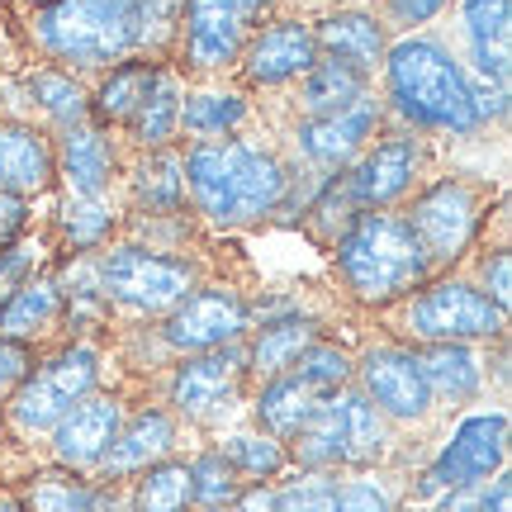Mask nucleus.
Returning a JSON list of instances; mask_svg holds the SVG:
<instances>
[{"mask_svg": "<svg viewBox=\"0 0 512 512\" xmlns=\"http://www.w3.org/2000/svg\"><path fill=\"white\" fill-rule=\"evenodd\" d=\"M181 171L195 214H204L214 228H242L266 219L290 195V171L280 166V157L242 138L195 143L181 157Z\"/></svg>", "mask_w": 512, "mask_h": 512, "instance_id": "obj_1", "label": "nucleus"}, {"mask_svg": "<svg viewBox=\"0 0 512 512\" xmlns=\"http://www.w3.org/2000/svg\"><path fill=\"white\" fill-rule=\"evenodd\" d=\"M332 247H337V275L347 294L370 309L422 290L432 275V261L418 247L413 228L384 209H361Z\"/></svg>", "mask_w": 512, "mask_h": 512, "instance_id": "obj_2", "label": "nucleus"}, {"mask_svg": "<svg viewBox=\"0 0 512 512\" xmlns=\"http://www.w3.org/2000/svg\"><path fill=\"white\" fill-rule=\"evenodd\" d=\"M384 81H389L394 110L413 128L456 133V138L484 128L465 86V67L437 38H403L394 48H384Z\"/></svg>", "mask_w": 512, "mask_h": 512, "instance_id": "obj_3", "label": "nucleus"}, {"mask_svg": "<svg viewBox=\"0 0 512 512\" xmlns=\"http://www.w3.org/2000/svg\"><path fill=\"white\" fill-rule=\"evenodd\" d=\"M43 53L72 67H110L138 48V0H48L34 10Z\"/></svg>", "mask_w": 512, "mask_h": 512, "instance_id": "obj_4", "label": "nucleus"}, {"mask_svg": "<svg viewBox=\"0 0 512 512\" xmlns=\"http://www.w3.org/2000/svg\"><path fill=\"white\" fill-rule=\"evenodd\" d=\"M95 384H100V351L86 347V342L62 347L57 356H48L43 366L29 370L24 384L10 394V427L24 432V437L53 432L72 403L95 394Z\"/></svg>", "mask_w": 512, "mask_h": 512, "instance_id": "obj_5", "label": "nucleus"}, {"mask_svg": "<svg viewBox=\"0 0 512 512\" xmlns=\"http://www.w3.org/2000/svg\"><path fill=\"white\" fill-rule=\"evenodd\" d=\"M105 304L128 313H171L195 285V266L185 256H166L152 247H114L95 261Z\"/></svg>", "mask_w": 512, "mask_h": 512, "instance_id": "obj_6", "label": "nucleus"}, {"mask_svg": "<svg viewBox=\"0 0 512 512\" xmlns=\"http://www.w3.org/2000/svg\"><path fill=\"white\" fill-rule=\"evenodd\" d=\"M503 323L508 313L498 309L489 294L470 285V280H437L427 285L418 299H408L399 328L422 342V347H437V342H503Z\"/></svg>", "mask_w": 512, "mask_h": 512, "instance_id": "obj_7", "label": "nucleus"}, {"mask_svg": "<svg viewBox=\"0 0 512 512\" xmlns=\"http://www.w3.org/2000/svg\"><path fill=\"white\" fill-rule=\"evenodd\" d=\"M508 460V413H470L456 422L451 441L437 451V460L422 470L418 498H441L451 489H470V484H489Z\"/></svg>", "mask_w": 512, "mask_h": 512, "instance_id": "obj_8", "label": "nucleus"}, {"mask_svg": "<svg viewBox=\"0 0 512 512\" xmlns=\"http://www.w3.org/2000/svg\"><path fill=\"white\" fill-rule=\"evenodd\" d=\"M408 228L418 247L427 252L432 266H451L475 247L479 228H484V200L470 181H456V176H441L422 190L413 209H408Z\"/></svg>", "mask_w": 512, "mask_h": 512, "instance_id": "obj_9", "label": "nucleus"}, {"mask_svg": "<svg viewBox=\"0 0 512 512\" xmlns=\"http://www.w3.org/2000/svg\"><path fill=\"white\" fill-rule=\"evenodd\" d=\"M261 15H266V0H185V15H181L185 62L195 72L233 67Z\"/></svg>", "mask_w": 512, "mask_h": 512, "instance_id": "obj_10", "label": "nucleus"}, {"mask_svg": "<svg viewBox=\"0 0 512 512\" xmlns=\"http://www.w3.org/2000/svg\"><path fill=\"white\" fill-rule=\"evenodd\" d=\"M356 389L375 403L380 418L394 422H422L432 413V389H427V375H422V361L413 347L403 342H380L370 347L361 361H356Z\"/></svg>", "mask_w": 512, "mask_h": 512, "instance_id": "obj_11", "label": "nucleus"}, {"mask_svg": "<svg viewBox=\"0 0 512 512\" xmlns=\"http://www.w3.org/2000/svg\"><path fill=\"white\" fill-rule=\"evenodd\" d=\"M247 304H242L238 290H223V285H209V290H190L166 313V347L181 351V356H200V351H219V347H238L242 332H247Z\"/></svg>", "mask_w": 512, "mask_h": 512, "instance_id": "obj_12", "label": "nucleus"}, {"mask_svg": "<svg viewBox=\"0 0 512 512\" xmlns=\"http://www.w3.org/2000/svg\"><path fill=\"white\" fill-rule=\"evenodd\" d=\"M422 166V143L413 133H394L384 143H370L347 171H337V185L347 204L361 214V209H389L394 200H403L413 181H418Z\"/></svg>", "mask_w": 512, "mask_h": 512, "instance_id": "obj_13", "label": "nucleus"}, {"mask_svg": "<svg viewBox=\"0 0 512 512\" xmlns=\"http://www.w3.org/2000/svg\"><path fill=\"white\" fill-rule=\"evenodd\" d=\"M242 347H219V351H200V356H185L176 375H171V408L185 422H209L228 413L233 399L242 389Z\"/></svg>", "mask_w": 512, "mask_h": 512, "instance_id": "obj_14", "label": "nucleus"}, {"mask_svg": "<svg viewBox=\"0 0 512 512\" xmlns=\"http://www.w3.org/2000/svg\"><path fill=\"white\" fill-rule=\"evenodd\" d=\"M380 119H384V110L370 100V95H361V100L347 105V110L304 119L294 138H299V152H304L318 171H347V166L370 147V138L380 133Z\"/></svg>", "mask_w": 512, "mask_h": 512, "instance_id": "obj_15", "label": "nucleus"}, {"mask_svg": "<svg viewBox=\"0 0 512 512\" xmlns=\"http://www.w3.org/2000/svg\"><path fill=\"white\" fill-rule=\"evenodd\" d=\"M119 422H124V399H114V394H86V399L72 403V408L62 413V422L48 432V437H53V460L62 470H76V475L95 470L100 456L110 451Z\"/></svg>", "mask_w": 512, "mask_h": 512, "instance_id": "obj_16", "label": "nucleus"}, {"mask_svg": "<svg viewBox=\"0 0 512 512\" xmlns=\"http://www.w3.org/2000/svg\"><path fill=\"white\" fill-rule=\"evenodd\" d=\"M313 62H318V43H313V24H304V19H275L242 48V76L252 86L299 81Z\"/></svg>", "mask_w": 512, "mask_h": 512, "instance_id": "obj_17", "label": "nucleus"}, {"mask_svg": "<svg viewBox=\"0 0 512 512\" xmlns=\"http://www.w3.org/2000/svg\"><path fill=\"white\" fill-rule=\"evenodd\" d=\"M171 451H176V418H171L166 408H143V413H133V418L119 422L110 451L95 465V475L105 479V484L133 479V475H143L147 465L171 460Z\"/></svg>", "mask_w": 512, "mask_h": 512, "instance_id": "obj_18", "label": "nucleus"}, {"mask_svg": "<svg viewBox=\"0 0 512 512\" xmlns=\"http://www.w3.org/2000/svg\"><path fill=\"white\" fill-rule=\"evenodd\" d=\"M53 162L72 200H105V190L114 181V147L100 124L62 128V143H57Z\"/></svg>", "mask_w": 512, "mask_h": 512, "instance_id": "obj_19", "label": "nucleus"}, {"mask_svg": "<svg viewBox=\"0 0 512 512\" xmlns=\"http://www.w3.org/2000/svg\"><path fill=\"white\" fill-rule=\"evenodd\" d=\"M57 181V162H53V143L29 124L15 119H0V195H43Z\"/></svg>", "mask_w": 512, "mask_h": 512, "instance_id": "obj_20", "label": "nucleus"}, {"mask_svg": "<svg viewBox=\"0 0 512 512\" xmlns=\"http://www.w3.org/2000/svg\"><path fill=\"white\" fill-rule=\"evenodd\" d=\"M460 29L470 43L475 76L489 86L508 91V38H512V5L508 0H465L460 5Z\"/></svg>", "mask_w": 512, "mask_h": 512, "instance_id": "obj_21", "label": "nucleus"}, {"mask_svg": "<svg viewBox=\"0 0 512 512\" xmlns=\"http://www.w3.org/2000/svg\"><path fill=\"white\" fill-rule=\"evenodd\" d=\"M313 43L323 57H337L356 67L361 76H370L384 62V24L366 10H337V15H323L313 24Z\"/></svg>", "mask_w": 512, "mask_h": 512, "instance_id": "obj_22", "label": "nucleus"}, {"mask_svg": "<svg viewBox=\"0 0 512 512\" xmlns=\"http://www.w3.org/2000/svg\"><path fill=\"white\" fill-rule=\"evenodd\" d=\"M313 342H318V323L294 309V313H285V318H275V323H261L252 337V347L242 351V361H247V370H252L256 380H275V375H290L294 361H299Z\"/></svg>", "mask_w": 512, "mask_h": 512, "instance_id": "obj_23", "label": "nucleus"}, {"mask_svg": "<svg viewBox=\"0 0 512 512\" xmlns=\"http://www.w3.org/2000/svg\"><path fill=\"white\" fill-rule=\"evenodd\" d=\"M157 76H162V67H157L152 57H147V62L124 57L119 67H110L105 81L95 86V95L86 100L95 114V124H133V114L143 110V100L152 95Z\"/></svg>", "mask_w": 512, "mask_h": 512, "instance_id": "obj_24", "label": "nucleus"}, {"mask_svg": "<svg viewBox=\"0 0 512 512\" xmlns=\"http://www.w3.org/2000/svg\"><path fill=\"white\" fill-rule=\"evenodd\" d=\"M290 465H299L304 475H332L342 465V413H337V394L313 403V413L304 427L290 437Z\"/></svg>", "mask_w": 512, "mask_h": 512, "instance_id": "obj_25", "label": "nucleus"}, {"mask_svg": "<svg viewBox=\"0 0 512 512\" xmlns=\"http://www.w3.org/2000/svg\"><path fill=\"white\" fill-rule=\"evenodd\" d=\"M337 413H342V465H351V470L380 465L384 451H389V432H384V418L375 413V403L347 384L337 394Z\"/></svg>", "mask_w": 512, "mask_h": 512, "instance_id": "obj_26", "label": "nucleus"}, {"mask_svg": "<svg viewBox=\"0 0 512 512\" xmlns=\"http://www.w3.org/2000/svg\"><path fill=\"white\" fill-rule=\"evenodd\" d=\"M57 318H62V290H57V280L53 275H34V280H24L0 304V337L29 342V337H43Z\"/></svg>", "mask_w": 512, "mask_h": 512, "instance_id": "obj_27", "label": "nucleus"}, {"mask_svg": "<svg viewBox=\"0 0 512 512\" xmlns=\"http://www.w3.org/2000/svg\"><path fill=\"white\" fill-rule=\"evenodd\" d=\"M418 361H422L432 399L465 403V399H475L479 384H484V366H479V356L470 351V342H437V347L418 351Z\"/></svg>", "mask_w": 512, "mask_h": 512, "instance_id": "obj_28", "label": "nucleus"}, {"mask_svg": "<svg viewBox=\"0 0 512 512\" xmlns=\"http://www.w3.org/2000/svg\"><path fill=\"white\" fill-rule=\"evenodd\" d=\"M313 403H318V394L294 370L290 375H275L256 394V432H266L275 441H290L304 427V418L313 413Z\"/></svg>", "mask_w": 512, "mask_h": 512, "instance_id": "obj_29", "label": "nucleus"}, {"mask_svg": "<svg viewBox=\"0 0 512 512\" xmlns=\"http://www.w3.org/2000/svg\"><path fill=\"white\" fill-rule=\"evenodd\" d=\"M361 95H366V76L356 72V67H347V62H337V57L318 53V62L299 76V105L309 110V119L347 110Z\"/></svg>", "mask_w": 512, "mask_h": 512, "instance_id": "obj_30", "label": "nucleus"}, {"mask_svg": "<svg viewBox=\"0 0 512 512\" xmlns=\"http://www.w3.org/2000/svg\"><path fill=\"white\" fill-rule=\"evenodd\" d=\"M133 195L147 214L171 219L185 209V171H181V152L176 147H157L147 152V162L133 171Z\"/></svg>", "mask_w": 512, "mask_h": 512, "instance_id": "obj_31", "label": "nucleus"}, {"mask_svg": "<svg viewBox=\"0 0 512 512\" xmlns=\"http://www.w3.org/2000/svg\"><path fill=\"white\" fill-rule=\"evenodd\" d=\"M223 460H228V470L247 484H271L290 470V451H285V441L266 437V432H228V437L214 446Z\"/></svg>", "mask_w": 512, "mask_h": 512, "instance_id": "obj_32", "label": "nucleus"}, {"mask_svg": "<svg viewBox=\"0 0 512 512\" xmlns=\"http://www.w3.org/2000/svg\"><path fill=\"white\" fill-rule=\"evenodd\" d=\"M24 512H100V489L86 484L76 470H43L29 479V489L19 498Z\"/></svg>", "mask_w": 512, "mask_h": 512, "instance_id": "obj_33", "label": "nucleus"}, {"mask_svg": "<svg viewBox=\"0 0 512 512\" xmlns=\"http://www.w3.org/2000/svg\"><path fill=\"white\" fill-rule=\"evenodd\" d=\"M181 81H176V72L157 76V86H152V95L143 100V110L133 114V138L147 147V152H157V147H171V138L181 133Z\"/></svg>", "mask_w": 512, "mask_h": 512, "instance_id": "obj_34", "label": "nucleus"}, {"mask_svg": "<svg viewBox=\"0 0 512 512\" xmlns=\"http://www.w3.org/2000/svg\"><path fill=\"white\" fill-rule=\"evenodd\" d=\"M247 119V100L238 91H200L181 100V128L195 133L200 143L233 138V128Z\"/></svg>", "mask_w": 512, "mask_h": 512, "instance_id": "obj_35", "label": "nucleus"}, {"mask_svg": "<svg viewBox=\"0 0 512 512\" xmlns=\"http://www.w3.org/2000/svg\"><path fill=\"white\" fill-rule=\"evenodd\" d=\"M128 512H190V470L185 460H157L133 479Z\"/></svg>", "mask_w": 512, "mask_h": 512, "instance_id": "obj_36", "label": "nucleus"}, {"mask_svg": "<svg viewBox=\"0 0 512 512\" xmlns=\"http://www.w3.org/2000/svg\"><path fill=\"white\" fill-rule=\"evenodd\" d=\"M185 470H190V508L195 512H223L242 494V479L228 470L219 451H200L195 460H185Z\"/></svg>", "mask_w": 512, "mask_h": 512, "instance_id": "obj_37", "label": "nucleus"}, {"mask_svg": "<svg viewBox=\"0 0 512 512\" xmlns=\"http://www.w3.org/2000/svg\"><path fill=\"white\" fill-rule=\"evenodd\" d=\"M29 95L38 100V110L48 114V119H57L62 128L86 124V114H91L86 91L72 81V72H57V67H38V72L29 76Z\"/></svg>", "mask_w": 512, "mask_h": 512, "instance_id": "obj_38", "label": "nucleus"}, {"mask_svg": "<svg viewBox=\"0 0 512 512\" xmlns=\"http://www.w3.org/2000/svg\"><path fill=\"white\" fill-rule=\"evenodd\" d=\"M351 370H356V361H351L342 347H332V342H313L299 361H294V375L309 384L318 399H328V394H342L351 384Z\"/></svg>", "mask_w": 512, "mask_h": 512, "instance_id": "obj_39", "label": "nucleus"}, {"mask_svg": "<svg viewBox=\"0 0 512 512\" xmlns=\"http://www.w3.org/2000/svg\"><path fill=\"white\" fill-rule=\"evenodd\" d=\"M62 238L72 242V252H95V247H105L114 233V214L105 200H72L67 195V204H62Z\"/></svg>", "mask_w": 512, "mask_h": 512, "instance_id": "obj_40", "label": "nucleus"}, {"mask_svg": "<svg viewBox=\"0 0 512 512\" xmlns=\"http://www.w3.org/2000/svg\"><path fill=\"white\" fill-rule=\"evenodd\" d=\"M185 0H138V48L162 53L171 38L181 34Z\"/></svg>", "mask_w": 512, "mask_h": 512, "instance_id": "obj_41", "label": "nucleus"}, {"mask_svg": "<svg viewBox=\"0 0 512 512\" xmlns=\"http://www.w3.org/2000/svg\"><path fill=\"white\" fill-rule=\"evenodd\" d=\"M275 512H337V479L304 475L285 489H275Z\"/></svg>", "mask_w": 512, "mask_h": 512, "instance_id": "obj_42", "label": "nucleus"}, {"mask_svg": "<svg viewBox=\"0 0 512 512\" xmlns=\"http://www.w3.org/2000/svg\"><path fill=\"white\" fill-rule=\"evenodd\" d=\"M38 266H43V247H38V242H5V247H0V304H5L24 280H34Z\"/></svg>", "mask_w": 512, "mask_h": 512, "instance_id": "obj_43", "label": "nucleus"}, {"mask_svg": "<svg viewBox=\"0 0 512 512\" xmlns=\"http://www.w3.org/2000/svg\"><path fill=\"white\" fill-rule=\"evenodd\" d=\"M337 512H394L380 479H347L337 484Z\"/></svg>", "mask_w": 512, "mask_h": 512, "instance_id": "obj_44", "label": "nucleus"}, {"mask_svg": "<svg viewBox=\"0 0 512 512\" xmlns=\"http://www.w3.org/2000/svg\"><path fill=\"white\" fill-rule=\"evenodd\" d=\"M34 370V351L29 342H15V337H0V399H10L24 375Z\"/></svg>", "mask_w": 512, "mask_h": 512, "instance_id": "obj_45", "label": "nucleus"}, {"mask_svg": "<svg viewBox=\"0 0 512 512\" xmlns=\"http://www.w3.org/2000/svg\"><path fill=\"white\" fill-rule=\"evenodd\" d=\"M479 290H484L498 309L508 313V299H512V256L503 252V247L484 261V271H479Z\"/></svg>", "mask_w": 512, "mask_h": 512, "instance_id": "obj_46", "label": "nucleus"}, {"mask_svg": "<svg viewBox=\"0 0 512 512\" xmlns=\"http://www.w3.org/2000/svg\"><path fill=\"white\" fill-rule=\"evenodd\" d=\"M451 0H384V15L394 19V24H427V19H437Z\"/></svg>", "mask_w": 512, "mask_h": 512, "instance_id": "obj_47", "label": "nucleus"}, {"mask_svg": "<svg viewBox=\"0 0 512 512\" xmlns=\"http://www.w3.org/2000/svg\"><path fill=\"white\" fill-rule=\"evenodd\" d=\"M223 512H275V489L271 484H242V494Z\"/></svg>", "mask_w": 512, "mask_h": 512, "instance_id": "obj_48", "label": "nucleus"}, {"mask_svg": "<svg viewBox=\"0 0 512 512\" xmlns=\"http://www.w3.org/2000/svg\"><path fill=\"white\" fill-rule=\"evenodd\" d=\"M475 512H512V479H508V470H498L494 484H484Z\"/></svg>", "mask_w": 512, "mask_h": 512, "instance_id": "obj_49", "label": "nucleus"}, {"mask_svg": "<svg viewBox=\"0 0 512 512\" xmlns=\"http://www.w3.org/2000/svg\"><path fill=\"white\" fill-rule=\"evenodd\" d=\"M19 228H24V200L0 195V247H5V242H15Z\"/></svg>", "mask_w": 512, "mask_h": 512, "instance_id": "obj_50", "label": "nucleus"}, {"mask_svg": "<svg viewBox=\"0 0 512 512\" xmlns=\"http://www.w3.org/2000/svg\"><path fill=\"white\" fill-rule=\"evenodd\" d=\"M0 512H24V508H19V494H10V489H0Z\"/></svg>", "mask_w": 512, "mask_h": 512, "instance_id": "obj_51", "label": "nucleus"}]
</instances>
